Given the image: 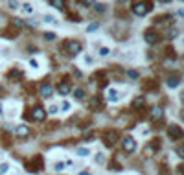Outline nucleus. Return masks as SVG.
I'll return each mask as SVG.
<instances>
[{
	"label": "nucleus",
	"mask_w": 184,
	"mask_h": 175,
	"mask_svg": "<svg viewBox=\"0 0 184 175\" xmlns=\"http://www.w3.org/2000/svg\"><path fill=\"white\" fill-rule=\"evenodd\" d=\"M177 35V30H170V37H175Z\"/></svg>",
	"instance_id": "obj_38"
},
{
	"label": "nucleus",
	"mask_w": 184,
	"mask_h": 175,
	"mask_svg": "<svg viewBox=\"0 0 184 175\" xmlns=\"http://www.w3.org/2000/svg\"><path fill=\"white\" fill-rule=\"evenodd\" d=\"M44 39H46V41H53V39H55V33H52V31H46V33H44Z\"/></svg>",
	"instance_id": "obj_24"
},
{
	"label": "nucleus",
	"mask_w": 184,
	"mask_h": 175,
	"mask_svg": "<svg viewBox=\"0 0 184 175\" xmlns=\"http://www.w3.org/2000/svg\"><path fill=\"white\" fill-rule=\"evenodd\" d=\"M127 76L135 79V78H138V72H136V70H129V72H127Z\"/></svg>",
	"instance_id": "obj_29"
},
{
	"label": "nucleus",
	"mask_w": 184,
	"mask_h": 175,
	"mask_svg": "<svg viewBox=\"0 0 184 175\" xmlns=\"http://www.w3.org/2000/svg\"><path fill=\"white\" fill-rule=\"evenodd\" d=\"M131 107H133L135 111H140V109H144V107H146V98H144V96H136V98H133V101H131Z\"/></svg>",
	"instance_id": "obj_15"
},
{
	"label": "nucleus",
	"mask_w": 184,
	"mask_h": 175,
	"mask_svg": "<svg viewBox=\"0 0 184 175\" xmlns=\"http://www.w3.org/2000/svg\"><path fill=\"white\" fill-rule=\"evenodd\" d=\"M68 18H70V20H79V18H81V17H79V15H70V17H68Z\"/></svg>",
	"instance_id": "obj_35"
},
{
	"label": "nucleus",
	"mask_w": 184,
	"mask_h": 175,
	"mask_svg": "<svg viewBox=\"0 0 184 175\" xmlns=\"http://www.w3.org/2000/svg\"><path fill=\"white\" fill-rule=\"evenodd\" d=\"M166 83H168V87H170V89H175V87L181 83V74H179V72H171V74H170V78L166 79Z\"/></svg>",
	"instance_id": "obj_14"
},
{
	"label": "nucleus",
	"mask_w": 184,
	"mask_h": 175,
	"mask_svg": "<svg viewBox=\"0 0 184 175\" xmlns=\"http://www.w3.org/2000/svg\"><path fill=\"white\" fill-rule=\"evenodd\" d=\"M177 155H179V157H182V159H184V144H181V146H177Z\"/></svg>",
	"instance_id": "obj_25"
},
{
	"label": "nucleus",
	"mask_w": 184,
	"mask_h": 175,
	"mask_svg": "<svg viewBox=\"0 0 184 175\" xmlns=\"http://www.w3.org/2000/svg\"><path fill=\"white\" fill-rule=\"evenodd\" d=\"M109 168H111V170H122V166H120V164H118V162H116V161H112V162H111V166H109Z\"/></svg>",
	"instance_id": "obj_27"
},
{
	"label": "nucleus",
	"mask_w": 184,
	"mask_h": 175,
	"mask_svg": "<svg viewBox=\"0 0 184 175\" xmlns=\"http://www.w3.org/2000/svg\"><path fill=\"white\" fill-rule=\"evenodd\" d=\"M94 79H100V81H98V85H100L101 89H103V87H107V78H105V74H103V72H96V74H94Z\"/></svg>",
	"instance_id": "obj_19"
},
{
	"label": "nucleus",
	"mask_w": 184,
	"mask_h": 175,
	"mask_svg": "<svg viewBox=\"0 0 184 175\" xmlns=\"http://www.w3.org/2000/svg\"><path fill=\"white\" fill-rule=\"evenodd\" d=\"M15 137H18V138L29 137V127H28V125H17V127H15Z\"/></svg>",
	"instance_id": "obj_16"
},
{
	"label": "nucleus",
	"mask_w": 184,
	"mask_h": 175,
	"mask_svg": "<svg viewBox=\"0 0 184 175\" xmlns=\"http://www.w3.org/2000/svg\"><path fill=\"white\" fill-rule=\"evenodd\" d=\"M94 30H98V22H94L92 26H88V31H94Z\"/></svg>",
	"instance_id": "obj_33"
},
{
	"label": "nucleus",
	"mask_w": 184,
	"mask_h": 175,
	"mask_svg": "<svg viewBox=\"0 0 184 175\" xmlns=\"http://www.w3.org/2000/svg\"><path fill=\"white\" fill-rule=\"evenodd\" d=\"M144 39H146L147 44H157L159 39H160V33H159L155 28H147V30L144 31Z\"/></svg>",
	"instance_id": "obj_7"
},
{
	"label": "nucleus",
	"mask_w": 184,
	"mask_h": 175,
	"mask_svg": "<svg viewBox=\"0 0 184 175\" xmlns=\"http://www.w3.org/2000/svg\"><path fill=\"white\" fill-rule=\"evenodd\" d=\"M24 11H26V13H31V11H33V7H31L29 4H24Z\"/></svg>",
	"instance_id": "obj_31"
},
{
	"label": "nucleus",
	"mask_w": 184,
	"mask_h": 175,
	"mask_svg": "<svg viewBox=\"0 0 184 175\" xmlns=\"http://www.w3.org/2000/svg\"><path fill=\"white\" fill-rule=\"evenodd\" d=\"M0 114H2V105H0Z\"/></svg>",
	"instance_id": "obj_40"
},
{
	"label": "nucleus",
	"mask_w": 184,
	"mask_h": 175,
	"mask_svg": "<svg viewBox=\"0 0 184 175\" xmlns=\"http://www.w3.org/2000/svg\"><path fill=\"white\" fill-rule=\"evenodd\" d=\"M103 107V100L100 98V96H92L90 100H88V109L90 111H100Z\"/></svg>",
	"instance_id": "obj_11"
},
{
	"label": "nucleus",
	"mask_w": 184,
	"mask_h": 175,
	"mask_svg": "<svg viewBox=\"0 0 184 175\" xmlns=\"http://www.w3.org/2000/svg\"><path fill=\"white\" fill-rule=\"evenodd\" d=\"M6 170H7V164H2L0 166V173H6Z\"/></svg>",
	"instance_id": "obj_37"
},
{
	"label": "nucleus",
	"mask_w": 184,
	"mask_h": 175,
	"mask_svg": "<svg viewBox=\"0 0 184 175\" xmlns=\"http://www.w3.org/2000/svg\"><path fill=\"white\" fill-rule=\"evenodd\" d=\"M50 6H53V7H61V9H63L66 4H65L63 0H52V2H50Z\"/></svg>",
	"instance_id": "obj_21"
},
{
	"label": "nucleus",
	"mask_w": 184,
	"mask_h": 175,
	"mask_svg": "<svg viewBox=\"0 0 184 175\" xmlns=\"http://www.w3.org/2000/svg\"><path fill=\"white\" fill-rule=\"evenodd\" d=\"M144 89L155 92V90H159V83H157L155 79H146V81H144Z\"/></svg>",
	"instance_id": "obj_18"
},
{
	"label": "nucleus",
	"mask_w": 184,
	"mask_h": 175,
	"mask_svg": "<svg viewBox=\"0 0 184 175\" xmlns=\"http://www.w3.org/2000/svg\"><path fill=\"white\" fill-rule=\"evenodd\" d=\"M109 100H112V101H114V100H118V98H116V90H114V89H111V90H109Z\"/></svg>",
	"instance_id": "obj_26"
},
{
	"label": "nucleus",
	"mask_w": 184,
	"mask_h": 175,
	"mask_svg": "<svg viewBox=\"0 0 184 175\" xmlns=\"http://www.w3.org/2000/svg\"><path fill=\"white\" fill-rule=\"evenodd\" d=\"M29 118H31L33 122H42V120H46V111H44V107H42V105H35V107L29 111Z\"/></svg>",
	"instance_id": "obj_5"
},
{
	"label": "nucleus",
	"mask_w": 184,
	"mask_h": 175,
	"mask_svg": "<svg viewBox=\"0 0 184 175\" xmlns=\"http://www.w3.org/2000/svg\"><path fill=\"white\" fill-rule=\"evenodd\" d=\"M149 118H151V122H155V124H157V122H162V120H164V111H162V107H153Z\"/></svg>",
	"instance_id": "obj_12"
},
{
	"label": "nucleus",
	"mask_w": 184,
	"mask_h": 175,
	"mask_svg": "<svg viewBox=\"0 0 184 175\" xmlns=\"http://www.w3.org/2000/svg\"><path fill=\"white\" fill-rule=\"evenodd\" d=\"M74 96H76L77 100H83V98H85V90H83V89H76V90H74Z\"/></svg>",
	"instance_id": "obj_23"
},
{
	"label": "nucleus",
	"mask_w": 184,
	"mask_h": 175,
	"mask_svg": "<svg viewBox=\"0 0 184 175\" xmlns=\"http://www.w3.org/2000/svg\"><path fill=\"white\" fill-rule=\"evenodd\" d=\"M81 48H83V44H81L79 41H76V39H70V41L65 42V52H66L68 55H77V54L81 52Z\"/></svg>",
	"instance_id": "obj_4"
},
{
	"label": "nucleus",
	"mask_w": 184,
	"mask_h": 175,
	"mask_svg": "<svg viewBox=\"0 0 184 175\" xmlns=\"http://www.w3.org/2000/svg\"><path fill=\"white\" fill-rule=\"evenodd\" d=\"M177 173L184 175V164H179V166H177Z\"/></svg>",
	"instance_id": "obj_30"
},
{
	"label": "nucleus",
	"mask_w": 184,
	"mask_h": 175,
	"mask_svg": "<svg viewBox=\"0 0 184 175\" xmlns=\"http://www.w3.org/2000/svg\"><path fill=\"white\" fill-rule=\"evenodd\" d=\"M7 78H9V79H13V78H22V72H20V70H11V72L7 74Z\"/></svg>",
	"instance_id": "obj_22"
},
{
	"label": "nucleus",
	"mask_w": 184,
	"mask_h": 175,
	"mask_svg": "<svg viewBox=\"0 0 184 175\" xmlns=\"http://www.w3.org/2000/svg\"><path fill=\"white\" fill-rule=\"evenodd\" d=\"M168 137H170L171 140H182L184 129L179 127V125H175V124H171V125H168Z\"/></svg>",
	"instance_id": "obj_6"
},
{
	"label": "nucleus",
	"mask_w": 184,
	"mask_h": 175,
	"mask_svg": "<svg viewBox=\"0 0 184 175\" xmlns=\"http://www.w3.org/2000/svg\"><path fill=\"white\" fill-rule=\"evenodd\" d=\"M100 54H101V55H107V54H109V48H101Z\"/></svg>",
	"instance_id": "obj_36"
},
{
	"label": "nucleus",
	"mask_w": 184,
	"mask_h": 175,
	"mask_svg": "<svg viewBox=\"0 0 184 175\" xmlns=\"http://www.w3.org/2000/svg\"><path fill=\"white\" fill-rule=\"evenodd\" d=\"M171 22H173V15H160L153 20V24H157V26H168Z\"/></svg>",
	"instance_id": "obj_13"
},
{
	"label": "nucleus",
	"mask_w": 184,
	"mask_h": 175,
	"mask_svg": "<svg viewBox=\"0 0 184 175\" xmlns=\"http://www.w3.org/2000/svg\"><path fill=\"white\" fill-rule=\"evenodd\" d=\"M70 90H72V85H70L68 78H63V79L57 83V92H59V94H63V96H66Z\"/></svg>",
	"instance_id": "obj_10"
},
{
	"label": "nucleus",
	"mask_w": 184,
	"mask_h": 175,
	"mask_svg": "<svg viewBox=\"0 0 184 175\" xmlns=\"http://www.w3.org/2000/svg\"><path fill=\"white\" fill-rule=\"evenodd\" d=\"M118 137H120V135H118V131H116V129H107V131L101 135V140L105 142V146H107V148H112V146L118 142Z\"/></svg>",
	"instance_id": "obj_3"
},
{
	"label": "nucleus",
	"mask_w": 184,
	"mask_h": 175,
	"mask_svg": "<svg viewBox=\"0 0 184 175\" xmlns=\"http://www.w3.org/2000/svg\"><path fill=\"white\" fill-rule=\"evenodd\" d=\"M52 92H53V89H52V85H50V83H42V85H41V96L50 98V96H52Z\"/></svg>",
	"instance_id": "obj_17"
},
{
	"label": "nucleus",
	"mask_w": 184,
	"mask_h": 175,
	"mask_svg": "<svg viewBox=\"0 0 184 175\" xmlns=\"http://www.w3.org/2000/svg\"><path fill=\"white\" fill-rule=\"evenodd\" d=\"M181 100H182V103H184V90L181 92Z\"/></svg>",
	"instance_id": "obj_39"
},
{
	"label": "nucleus",
	"mask_w": 184,
	"mask_h": 175,
	"mask_svg": "<svg viewBox=\"0 0 184 175\" xmlns=\"http://www.w3.org/2000/svg\"><path fill=\"white\" fill-rule=\"evenodd\" d=\"M83 137H85V138H92V137H94V133H92V131H85V135H83Z\"/></svg>",
	"instance_id": "obj_32"
},
{
	"label": "nucleus",
	"mask_w": 184,
	"mask_h": 175,
	"mask_svg": "<svg viewBox=\"0 0 184 175\" xmlns=\"http://www.w3.org/2000/svg\"><path fill=\"white\" fill-rule=\"evenodd\" d=\"M77 153H79V155H88V149H85V148H81V149H79Z\"/></svg>",
	"instance_id": "obj_34"
},
{
	"label": "nucleus",
	"mask_w": 184,
	"mask_h": 175,
	"mask_svg": "<svg viewBox=\"0 0 184 175\" xmlns=\"http://www.w3.org/2000/svg\"><path fill=\"white\" fill-rule=\"evenodd\" d=\"M153 9V2H146V0H135L131 4V13H135L136 17H144Z\"/></svg>",
	"instance_id": "obj_1"
},
{
	"label": "nucleus",
	"mask_w": 184,
	"mask_h": 175,
	"mask_svg": "<svg viewBox=\"0 0 184 175\" xmlns=\"http://www.w3.org/2000/svg\"><path fill=\"white\" fill-rule=\"evenodd\" d=\"M122 148H123L125 153H133V151L136 149V140H135L133 137H125V138L122 140Z\"/></svg>",
	"instance_id": "obj_9"
},
{
	"label": "nucleus",
	"mask_w": 184,
	"mask_h": 175,
	"mask_svg": "<svg viewBox=\"0 0 184 175\" xmlns=\"http://www.w3.org/2000/svg\"><path fill=\"white\" fill-rule=\"evenodd\" d=\"M166 54H168V59H177V55H175V52H173V46H166Z\"/></svg>",
	"instance_id": "obj_20"
},
{
	"label": "nucleus",
	"mask_w": 184,
	"mask_h": 175,
	"mask_svg": "<svg viewBox=\"0 0 184 175\" xmlns=\"http://www.w3.org/2000/svg\"><path fill=\"white\" fill-rule=\"evenodd\" d=\"M159 149H160V138H153V140L147 142V146L144 148V155L151 157V155H155Z\"/></svg>",
	"instance_id": "obj_8"
},
{
	"label": "nucleus",
	"mask_w": 184,
	"mask_h": 175,
	"mask_svg": "<svg viewBox=\"0 0 184 175\" xmlns=\"http://www.w3.org/2000/svg\"><path fill=\"white\" fill-rule=\"evenodd\" d=\"M94 7H96L98 13H103V11H105V6H101V4H94Z\"/></svg>",
	"instance_id": "obj_28"
},
{
	"label": "nucleus",
	"mask_w": 184,
	"mask_h": 175,
	"mask_svg": "<svg viewBox=\"0 0 184 175\" xmlns=\"http://www.w3.org/2000/svg\"><path fill=\"white\" fill-rule=\"evenodd\" d=\"M44 168V159L41 157V155H33L28 162H26V170L29 172V173H37V172H41Z\"/></svg>",
	"instance_id": "obj_2"
}]
</instances>
